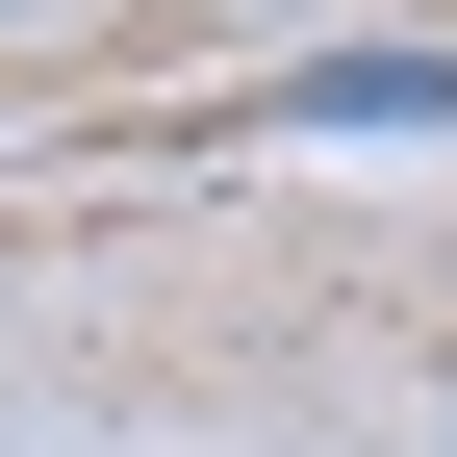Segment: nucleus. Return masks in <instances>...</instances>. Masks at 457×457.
<instances>
[{
  "label": "nucleus",
  "instance_id": "f257e3e1",
  "mask_svg": "<svg viewBox=\"0 0 457 457\" xmlns=\"http://www.w3.org/2000/svg\"><path fill=\"white\" fill-rule=\"evenodd\" d=\"M279 128H457V51H305Z\"/></svg>",
  "mask_w": 457,
  "mask_h": 457
},
{
  "label": "nucleus",
  "instance_id": "f03ea898",
  "mask_svg": "<svg viewBox=\"0 0 457 457\" xmlns=\"http://www.w3.org/2000/svg\"><path fill=\"white\" fill-rule=\"evenodd\" d=\"M0 26H77V0H0Z\"/></svg>",
  "mask_w": 457,
  "mask_h": 457
}]
</instances>
